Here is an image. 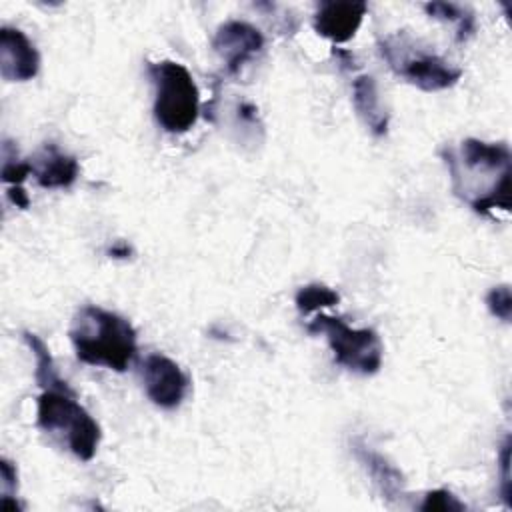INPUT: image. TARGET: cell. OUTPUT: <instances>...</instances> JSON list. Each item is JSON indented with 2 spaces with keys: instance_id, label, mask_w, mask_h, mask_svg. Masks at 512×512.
Segmentation results:
<instances>
[{
  "instance_id": "20",
  "label": "cell",
  "mask_w": 512,
  "mask_h": 512,
  "mask_svg": "<svg viewBox=\"0 0 512 512\" xmlns=\"http://www.w3.org/2000/svg\"><path fill=\"white\" fill-rule=\"evenodd\" d=\"M500 496L504 500V504L510 508L512 506V482H510V438L504 440L502 448H500Z\"/></svg>"
},
{
  "instance_id": "19",
  "label": "cell",
  "mask_w": 512,
  "mask_h": 512,
  "mask_svg": "<svg viewBox=\"0 0 512 512\" xmlns=\"http://www.w3.org/2000/svg\"><path fill=\"white\" fill-rule=\"evenodd\" d=\"M486 308L490 310V314L502 322H510L512 318V292L508 284H500L494 286L488 294H486Z\"/></svg>"
},
{
  "instance_id": "6",
  "label": "cell",
  "mask_w": 512,
  "mask_h": 512,
  "mask_svg": "<svg viewBox=\"0 0 512 512\" xmlns=\"http://www.w3.org/2000/svg\"><path fill=\"white\" fill-rule=\"evenodd\" d=\"M142 380L148 398L164 410L178 408L190 388L186 372L164 354L146 356L142 362Z\"/></svg>"
},
{
  "instance_id": "7",
  "label": "cell",
  "mask_w": 512,
  "mask_h": 512,
  "mask_svg": "<svg viewBox=\"0 0 512 512\" xmlns=\"http://www.w3.org/2000/svg\"><path fill=\"white\" fill-rule=\"evenodd\" d=\"M212 48L220 54L228 74L240 72V68L252 60L264 48L262 32L242 20H228L218 26Z\"/></svg>"
},
{
  "instance_id": "23",
  "label": "cell",
  "mask_w": 512,
  "mask_h": 512,
  "mask_svg": "<svg viewBox=\"0 0 512 512\" xmlns=\"http://www.w3.org/2000/svg\"><path fill=\"white\" fill-rule=\"evenodd\" d=\"M108 256L110 258H130L132 256V246H128L126 242H116L108 248Z\"/></svg>"
},
{
  "instance_id": "21",
  "label": "cell",
  "mask_w": 512,
  "mask_h": 512,
  "mask_svg": "<svg viewBox=\"0 0 512 512\" xmlns=\"http://www.w3.org/2000/svg\"><path fill=\"white\" fill-rule=\"evenodd\" d=\"M0 478H2V498H16L14 492L18 488V472L8 458L0 460Z\"/></svg>"
},
{
  "instance_id": "15",
  "label": "cell",
  "mask_w": 512,
  "mask_h": 512,
  "mask_svg": "<svg viewBox=\"0 0 512 512\" xmlns=\"http://www.w3.org/2000/svg\"><path fill=\"white\" fill-rule=\"evenodd\" d=\"M424 10L428 16L436 20H450L456 22V40L466 42L470 36H474L476 30V18L468 8H462L452 2H428L424 4Z\"/></svg>"
},
{
  "instance_id": "22",
  "label": "cell",
  "mask_w": 512,
  "mask_h": 512,
  "mask_svg": "<svg viewBox=\"0 0 512 512\" xmlns=\"http://www.w3.org/2000/svg\"><path fill=\"white\" fill-rule=\"evenodd\" d=\"M6 194H8V200H10L16 208L26 210V208L30 206V198H28V194H26V190H24L22 186H8Z\"/></svg>"
},
{
  "instance_id": "3",
  "label": "cell",
  "mask_w": 512,
  "mask_h": 512,
  "mask_svg": "<svg viewBox=\"0 0 512 512\" xmlns=\"http://www.w3.org/2000/svg\"><path fill=\"white\" fill-rule=\"evenodd\" d=\"M154 84V118L170 134L188 132L200 114V92L188 68L174 60L148 62Z\"/></svg>"
},
{
  "instance_id": "24",
  "label": "cell",
  "mask_w": 512,
  "mask_h": 512,
  "mask_svg": "<svg viewBox=\"0 0 512 512\" xmlns=\"http://www.w3.org/2000/svg\"><path fill=\"white\" fill-rule=\"evenodd\" d=\"M256 106L254 104H248V102H244V104H240V108H238V116L242 118V120H246V122H254L256 120Z\"/></svg>"
},
{
  "instance_id": "9",
  "label": "cell",
  "mask_w": 512,
  "mask_h": 512,
  "mask_svg": "<svg viewBox=\"0 0 512 512\" xmlns=\"http://www.w3.org/2000/svg\"><path fill=\"white\" fill-rule=\"evenodd\" d=\"M368 12L366 2L326 0L314 12V30L334 44L348 42L360 28Z\"/></svg>"
},
{
  "instance_id": "8",
  "label": "cell",
  "mask_w": 512,
  "mask_h": 512,
  "mask_svg": "<svg viewBox=\"0 0 512 512\" xmlns=\"http://www.w3.org/2000/svg\"><path fill=\"white\" fill-rule=\"evenodd\" d=\"M40 70V54L28 36L10 26L0 28V74L8 82L32 80Z\"/></svg>"
},
{
  "instance_id": "1",
  "label": "cell",
  "mask_w": 512,
  "mask_h": 512,
  "mask_svg": "<svg viewBox=\"0 0 512 512\" xmlns=\"http://www.w3.org/2000/svg\"><path fill=\"white\" fill-rule=\"evenodd\" d=\"M76 358L90 366L124 372L136 358V330L116 312L100 306H82L70 326Z\"/></svg>"
},
{
  "instance_id": "13",
  "label": "cell",
  "mask_w": 512,
  "mask_h": 512,
  "mask_svg": "<svg viewBox=\"0 0 512 512\" xmlns=\"http://www.w3.org/2000/svg\"><path fill=\"white\" fill-rule=\"evenodd\" d=\"M352 102L358 116L364 120L368 130L374 136H384L388 132L390 116L382 108V100L378 94V84L370 74H360L352 82Z\"/></svg>"
},
{
  "instance_id": "18",
  "label": "cell",
  "mask_w": 512,
  "mask_h": 512,
  "mask_svg": "<svg viewBox=\"0 0 512 512\" xmlns=\"http://www.w3.org/2000/svg\"><path fill=\"white\" fill-rule=\"evenodd\" d=\"M424 512H462L466 506L446 488H436L424 494L420 506Z\"/></svg>"
},
{
  "instance_id": "12",
  "label": "cell",
  "mask_w": 512,
  "mask_h": 512,
  "mask_svg": "<svg viewBox=\"0 0 512 512\" xmlns=\"http://www.w3.org/2000/svg\"><path fill=\"white\" fill-rule=\"evenodd\" d=\"M350 446H352L356 460L362 464L366 474L372 478L380 496L388 502L398 500L404 494V474L390 460H386L380 452L372 450L364 440L354 438L350 442Z\"/></svg>"
},
{
  "instance_id": "16",
  "label": "cell",
  "mask_w": 512,
  "mask_h": 512,
  "mask_svg": "<svg viewBox=\"0 0 512 512\" xmlns=\"http://www.w3.org/2000/svg\"><path fill=\"white\" fill-rule=\"evenodd\" d=\"M340 302V294L336 290H332L326 284H306L302 286L296 296H294V304L298 308L300 314H310L316 312L320 308H328V306H336Z\"/></svg>"
},
{
  "instance_id": "17",
  "label": "cell",
  "mask_w": 512,
  "mask_h": 512,
  "mask_svg": "<svg viewBox=\"0 0 512 512\" xmlns=\"http://www.w3.org/2000/svg\"><path fill=\"white\" fill-rule=\"evenodd\" d=\"M32 174L28 160H18V152L10 140L2 144V180L10 186H22V182Z\"/></svg>"
},
{
  "instance_id": "14",
  "label": "cell",
  "mask_w": 512,
  "mask_h": 512,
  "mask_svg": "<svg viewBox=\"0 0 512 512\" xmlns=\"http://www.w3.org/2000/svg\"><path fill=\"white\" fill-rule=\"evenodd\" d=\"M22 338L26 342V346L30 348L34 360H36V368H34V380L42 390H72L66 380L60 378L56 362L48 350V346L44 344V340L28 330L22 332Z\"/></svg>"
},
{
  "instance_id": "5",
  "label": "cell",
  "mask_w": 512,
  "mask_h": 512,
  "mask_svg": "<svg viewBox=\"0 0 512 512\" xmlns=\"http://www.w3.org/2000/svg\"><path fill=\"white\" fill-rule=\"evenodd\" d=\"M310 334H324L334 360L350 372L370 376L382 366V342L372 328H350L342 318L318 314L308 322Z\"/></svg>"
},
{
  "instance_id": "4",
  "label": "cell",
  "mask_w": 512,
  "mask_h": 512,
  "mask_svg": "<svg viewBox=\"0 0 512 512\" xmlns=\"http://www.w3.org/2000/svg\"><path fill=\"white\" fill-rule=\"evenodd\" d=\"M378 52L394 74L424 92L446 90L462 76L460 68L452 66L442 56L420 48L406 32L380 38Z\"/></svg>"
},
{
  "instance_id": "11",
  "label": "cell",
  "mask_w": 512,
  "mask_h": 512,
  "mask_svg": "<svg viewBox=\"0 0 512 512\" xmlns=\"http://www.w3.org/2000/svg\"><path fill=\"white\" fill-rule=\"evenodd\" d=\"M32 176L42 188H68L80 174V164L74 156L62 152L56 144H44L30 160Z\"/></svg>"
},
{
  "instance_id": "10",
  "label": "cell",
  "mask_w": 512,
  "mask_h": 512,
  "mask_svg": "<svg viewBox=\"0 0 512 512\" xmlns=\"http://www.w3.org/2000/svg\"><path fill=\"white\" fill-rule=\"evenodd\" d=\"M458 168L468 172H506L510 170V148L506 142H484L478 138H466L460 146V156L452 148L442 150Z\"/></svg>"
},
{
  "instance_id": "2",
  "label": "cell",
  "mask_w": 512,
  "mask_h": 512,
  "mask_svg": "<svg viewBox=\"0 0 512 512\" xmlns=\"http://www.w3.org/2000/svg\"><path fill=\"white\" fill-rule=\"evenodd\" d=\"M36 424L58 436L84 462L94 458L102 438L98 422L76 400L74 390H42L36 402Z\"/></svg>"
}]
</instances>
